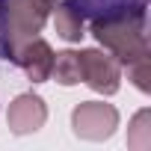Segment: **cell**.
Here are the masks:
<instances>
[{
  "label": "cell",
  "instance_id": "obj_1",
  "mask_svg": "<svg viewBox=\"0 0 151 151\" xmlns=\"http://www.w3.org/2000/svg\"><path fill=\"white\" fill-rule=\"evenodd\" d=\"M92 36L122 62L130 65L136 59L148 56V39H145V6L113 12L104 18H95Z\"/></svg>",
  "mask_w": 151,
  "mask_h": 151
},
{
  "label": "cell",
  "instance_id": "obj_2",
  "mask_svg": "<svg viewBox=\"0 0 151 151\" xmlns=\"http://www.w3.org/2000/svg\"><path fill=\"white\" fill-rule=\"evenodd\" d=\"M56 0H0V12H3V53L6 59L15 62V53L21 50L24 42L42 33L50 9Z\"/></svg>",
  "mask_w": 151,
  "mask_h": 151
},
{
  "label": "cell",
  "instance_id": "obj_3",
  "mask_svg": "<svg viewBox=\"0 0 151 151\" xmlns=\"http://www.w3.org/2000/svg\"><path fill=\"white\" fill-rule=\"evenodd\" d=\"M71 127L80 139L104 142L119 127V110L113 104H104V101H83L71 113Z\"/></svg>",
  "mask_w": 151,
  "mask_h": 151
},
{
  "label": "cell",
  "instance_id": "obj_4",
  "mask_svg": "<svg viewBox=\"0 0 151 151\" xmlns=\"http://www.w3.org/2000/svg\"><path fill=\"white\" fill-rule=\"evenodd\" d=\"M80 71H83V83L101 95H116L122 86V62L113 53L104 50H80Z\"/></svg>",
  "mask_w": 151,
  "mask_h": 151
},
{
  "label": "cell",
  "instance_id": "obj_5",
  "mask_svg": "<svg viewBox=\"0 0 151 151\" xmlns=\"http://www.w3.org/2000/svg\"><path fill=\"white\" fill-rule=\"evenodd\" d=\"M6 122H9V130L24 136V133H36L45 122H47V107L39 95L33 92H24L18 95L12 104H9V113H6Z\"/></svg>",
  "mask_w": 151,
  "mask_h": 151
},
{
  "label": "cell",
  "instance_id": "obj_6",
  "mask_svg": "<svg viewBox=\"0 0 151 151\" xmlns=\"http://www.w3.org/2000/svg\"><path fill=\"white\" fill-rule=\"evenodd\" d=\"M15 65H21V68L27 71V77H30L33 83H45V80H50L53 47H50L45 39L33 36V39H30V42H24V45H21V50L15 53Z\"/></svg>",
  "mask_w": 151,
  "mask_h": 151
},
{
  "label": "cell",
  "instance_id": "obj_7",
  "mask_svg": "<svg viewBox=\"0 0 151 151\" xmlns=\"http://www.w3.org/2000/svg\"><path fill=\"white\" fill-rule=\"evenodd\" d=\"M53 24H56V33L65 42H80L86 36L83 33V15H80V9H74L68 0H65V3H53Z\"/></svg>",
  "mask_w": 151,
  "mask_h": 151
},
{
  "label": "cell",
  "instance_id": "obj_8",
  "mask_svg": "<svg viewBox=\"0 0 151 151\" xmlns=\"http://www.w3.org/2000/svg\"><path fill=\"white\" fill-rule=\"evenodd\" d=\"M50 77L62 86H74L83 80V71H80V53L77 50H62L53 53V65H50Z\"/></svg>",
  "mask_w": 151,
  "mask_h": 151
},
{
  "label": "cell",
  "instance_id": "obj_9",
  "mask_svg": "<svg viewBox=\"0 0 151 151\" xmlns=\"http://www.w3.org/2000/svg\"><path fill=\"white\" fill-rule=\"evenodd\" d=\"M151 113L148 110H139L130 122V130H127V145L136 148V151H145L151 145Z\"/></svg>",
  "mask_w": 151,
  "mask_h": 151
},
{
  "label": "cell",
  "instance_id": "obj_10",
  "mask_svg": "<svg viewBox=\"0 0 151 151\" xmlns=\"http://www.w3.org/2000/svg\"><path fill=\"white\" fill-rule=\"evenodd\" d=\"M127 80H133V86H136L139 92H148V89H151V83H148V80H151V62H148V56L127 65Z\"/></svg>",
  "mask_w": 151,
  "mask_h": 151
},
{
  "label": "cell",
  "instance_id": "obj_11",
  "mask_svg": "<svg viewBox=\"0 0 151 151\" xmlns=\"http://www.w3.org/2000/svg\"><path fill=\"white\" fill-rule=\"evenodd\" d=\"M68 3H71L74 9H89V12L95 15V9H98L101 0H68ZM124 9H136V6H127V0H104V15L124 12ZM80 15H83V12H80Z\"/></svg>",
  "mask_w": 151,
  "mask_h": 151
}]
</instances>
